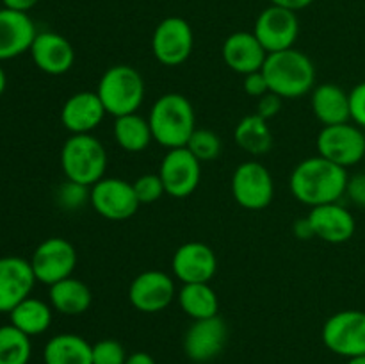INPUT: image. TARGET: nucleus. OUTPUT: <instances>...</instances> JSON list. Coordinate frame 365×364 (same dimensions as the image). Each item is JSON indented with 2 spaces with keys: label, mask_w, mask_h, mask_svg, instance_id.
Instances as JSON below:
<instances>
[{
  "label": "nucleus",
  "mask_w": 365,
  "mask_h": 364,
  "mask_svg": "<svg viewBox=\"0 0 365 364\" xmlns=\"http://www.w3.org/2000/svg\"><path fill=\"white\" fill-rule=\"evenodd\" d=\"M113 134L120 148L132 153L143 152L153 141L148 118H143L138 113L118 116L113 125Z\"/></svg>",
  "instance_id": "28"
},
{
  "label": "nucleus",
  "mask_w": 365,
  "mask_h": 364,
  "mask_svg": "<svg viewBox=\"0 0 365 364\" xmlns=\"http://www.w3.org/2000/svg\"><path fill=\"white\" fill-rule=\"evenodd\" d=\"M45 364H93V345L82 335L57 334L43 350Z\"/></svg>",
  "instance_id": "25"
},
{
  "label": "nucleus",
  "mask_w": 365,
  "mask_h": 364,
  "mask_svg": "<svg viewBox=\"0 0 365 364\" xmlns=\"http://www.w3.org/2000/svg\"><path fill=\"white\" fill-rule=\"evenodd\" d=\"M348 170L321 156H312L298 163L289 177V189L298 202L310 209L324 203L339 202L346 195Z\"/></svg>",
  "instance_id": "1"
},
{
  "label": "nucleus",
  "mask_w": 365,
  "mask_h": 364,
  "mask_svg": "<svg viewBox=\"0 0 365 364\" xmlns=\"http://www.w3.org/2000/svg\"><path fill=\"white\" fill-rule=\"evenodd\" d=\"M349 111L355 125L365 131V81L349 91Z\"/></svg>",
  "instance_id": "35"
},
{
  "label": "nucleus",
  "mask_w": 365,
  "mask_h": 364,
  "mask_svg": "<svg viewBox=\"0 0 365 364\" xmlns=\"http://www.w3.org/2000/svg\"><path fill=\"white\" fill-rule=\"evenodd\" d=\"M346 195L349 196V200L355 206L364 207L365 209V173H356L353 177H349Z\"/></svg>",
  "instance_id": "38"
},
{
  "label": "nucleus",
  "mask_w": 365,
  "mask_h": 364,
  "mask_svg": "<svg viewBox=\"0 0 365 364\" xmlns=\"http://www.w3.org/2000/svg\"><path fill=\"white\" fill-rule=\"evenodd\" d=\"M271 6H278V7H284V9L289 11H302L305 7H309L314 0H269Z\"/></svg>",
  "instance_id": "40"
},
{
  "label": "nucleus",
  "mask_w": 365,
  "mask_h": 364,
  "mask_svg": "<svg viewBox=\"0 0 365 364\" xmlns=\"http://www.w3.org/2000/svg\"><path fill=\"white\" fill-rule=\"evenodd\" d=\"M125 364H155V359L146 352H134L127 357Z\"/></svg>",
  "instance_id": "42"
},
{
  "label": "nucleus",
  "mask_w": 365,
  "mask_h": 364,
  "mask_svg": "<svg viewBox=\"0 0 365 364\" xmlns=\"http://www.w3.org/2000/svg\"><path fill=\"white\" fill-rule=\"evenodd\" d=\"M52 305L43 300L27 296L9 313L11 325L27 334L29 338L46 332L52 323Z\"/></svg>",
  "instance_id": "26"
},
{
  "label": "nucleus",
  "mask_w": 365,
  "mask_h": 364,
  "mask_svg": "<svg viewBox=\"0 0 365 364\" xmlns=\"http://www.w3.org/2000/svg\"><path fill=\"white\" fill-rule=\"evenodd\" d=\"M39 0H2L4 7L13 11H21V13H29L32 7H36Z\"/></svg>",
  "instance_id": "41"
},
{
  "label": "nucleus",
  "mask_w": 365,
  "mask_h": 364,
  "mask_svg": "<svg viewBox=\"0 0 365 364\" xmlns=\"http://www.w3.org/2000/svg\"><path fill=\"white\" fill-rule=\"evenodd\" d=\"M48 288L50 305L56 313L64 314V316H78L91 307V289L78 278H63Z\"/></svg>",
  "instance_id": "24"
},
{
  "label": "nucleus",
  "mask_w": 365,
  "mask_h": 364,
  "mask_svg": "<svg viewBox=\"0 0 365 364\" xmlns=\"http://www.w3.org/2000/svg\"><path fill=\"white\" fill-rule=\"evenodd\" d=\"M228 328L220 316L195 320L184 335V352L192 363H209L223 352Z\"/></svg>",
  "instance_id": "15"
},
{
  "label": "nucleus",
  "mask_w": 365,
  "mask_h": 364,
  "mask_svg": "<svg viewBox=\"0 0 365 364\" xmlns=\"http://www.w3.org/2000/svg\"><path fill=\"white\" fill-rule=\"evenodd\" d=\"M175 298H177V288L173 278L160 270L143 271L128 285V302L139 313H160L170 307Z\"/></svg>",
  "instance_id": "13"
},
{
  "label": "nucleus",
  "mask_w": 365,
  "mask_h": 364,
  "mask_svg": "<svg viewBox=\"0 0 365 364\" xmlns=\"http://www.w3.org/2000/svg\"><path fill=\"white\" fill-rule=\"evenodd\" d=\"M269 91L284 100L299 98L310 93L316 84V66L312 59L294 46L267 54L262 66Z\"/></svg>",
  "instance_id": "2"
},
{
  "label": "nucleus",
  "mask_w": 365,
  "mask_h": 364,
  "mask_svg": "<svg viewBox=\"0 0 365 364\" xmlns=\"http://www.w3.org/2000/svg\"><path fill=\"white\" fill-rule=\"evenodd\" d=\"M96 95L110 116L118 118L138 113L145 100V81L135 68L128 64H114L100 77Z\"/></svg>",
  "instance_id": "4"
},
{
  "label": "nucleus",
  "mask_w": 365,
  "mask_h": 364,
  "mask_svg": "<svg viewBox=\"0 0 365 364\" xmlns=\"http://www.w3.org/2000/svg\"><path fill=\"white\" fill-rule=\"evenodd\" d=\"M234 141L239 148L252 156H264L273 146V134H271L267 120L253 113L235 125Z\"/></svg>",
  "instance_id": "29"
},
{
  "label": "nucleus",
  "mask_w": 365,
  "mask_h": 364,
  "mask_svg": "<svg viewBox=\"0 0 365 364\" xmlns=\"http://www.w3.org/2000/svg\"><path fill=\"white\" fill-rule=\"evenodd\" d=\"M36 282L31 261L16 256L0 257V313L9 314L31 296Z\"/></svg>",
  "instance_id": "17"
},
{
  "label": "nucleus",
  "mask_w": 365,
  "mask_h": 364,
  "mask_svg": "<svg viewBox=\"0 0 365 364\" xmlns=\"http://www.w3.org/2000/svg\"><path fill=\"white\" fill-rule=\"evenodd\" d=\"M312 111L317 120L324 125H339L348 123L351 120V111H349V93H346L341 86L319 84L312 89L310 96Z\"/></svg>",
  "instance_id": "23"
},
{
  "label": "nucleus",
  "mask_w": 365,
  "mask_h": 364,
  "mask_svg": "<svg viewBox=\"0 0 365 364\" xmlns=\"http://www.w3.org/2000/svg\"><path fill=\"white\" fill-rule=\"evenodd\" d=\"M242 89L248 96L259 100L260 96H264L266 93H269V86H267L266 77H264L262 70L253 71V74L245 75V81H242Z\"/></svg>",
  "instance_id": "36"
},
{
  "label": "nucleus",
  "mask_w": 365,
  "mask_h": 364,
  "mask_svg": "<svg viewBox=\"0 0 365 364\" xmlns=\"http://www.w3.org/2000/svg\"><path fill=\"white\" fill-rule=\"evenodd\" d=\"M307 218L312 225L314 236L331 245L349 241L356 231L355 216L339 202L312 207Z\"/></svg>",
  "instance_id": "19"
},
{
  "label": "nucleus",
  "mask_w": 365,
  "mask_h": 364,
  "mask_svg": "<svg viewBox=\"0 0 365 364\" xmlns=\"http://www.w3.org/2000/svg\"><path fill=\"white\" fill-rule=\"evenodd\" d=\"M31 57L36 66L46 75H64L73 68L75 50L64 36L57 32H38L31 46Z\"/></svg>",
  "instance_id": "18"
},
{
  "label": "nucleus",
  "mask_w": 365,
  "mask_h": 364,
  "mask_svg": "<svg viewBox=\"0 0 365 364\" xmlns=\"http://www.w3.org/2000/svg\"><path fill=\"white\" fill-rule=\"evenodd\" d=\"M164 189L173 198H187L196 191L202 178V163L185 146L168 150L159 166Z\"/></svg>",
  "instance_id": "12"
},
{
  "label": "nucleus",
  "mask_w": 365,
  "mask_h": 364,
  "mask_svg": "<svg viewBox=\"0 0 365 364\" xmlns=\"http://www.w3.org/2000/svg\"><path fill=\"white\" fill-rule=\"evenodd\" d=\"M171 270L182 284L210 282L217 271L216 253L205 243L187 241L175 250Z\"/></svg>",
  "instance_id": "16"
},
{
  "label": "nucleus",
  "mask_w": 365,
  "mask_h": 364,
  "mask_svg": "<svg viewBox=\"0 0 365 364\" xmlns=\"http://www.w3.org/2000/svg\"><path fill=\"white\" fill-rule=\"evenodd\" d=\"M323 343L342 357L365 355V313L356 309L339 310L323 325Z\"/></svg>",
  "instance_id": "7"
},
{
  "label": "nucleus",
  "mask_w": 365,
  "mask_h": 364,
  "mask_svg": "<svg viewBox=\"0 0 365 364\" xmlns=\"http://www.w3.org/2000/svg\"><path fill=\"white\" fill-rule=\"evenodd\" d=\"M61 168L68 181L91 188L106 177V146L93 134H71L61 148Z\"/></svg>",
  "instance_id": "5"
},
{
  "label": "nucleus",
  "mask_w": 365,
  "mask_h": 364,
  "mask_svg": "<svg viewBox=\"0 0 365 364\" xmlns=\"http://www.w3.org/2000/svg\"><path fill=\"white\" fill-rule=\"evenodd\" d=\"M153 139L164 148L187 145L196 131V113L191 100L182 93H166L155 100L148 114Z\"/></svg>",
  "instance_id": "3"
},
{
  "label": "nucleus",
  "mask_w": 365,
  "mask_h": 364,
  "mask_svg": "<svg viewBox=\"0 0 365 364\" xmlns=\"http://www.w3.org/2000/svg\"><path fill=\"white\" fill-rule=\"evenodd\" d=\"M89 191L91 188L82 186L73 181H64L56 191V202L64 211H78L82 206L89 203Z\"/></svg>",
  "instance_id": "32"
},
{
  "label": "nucleus",
  "mask_w": 365,
  "mask_h": 364,
  "mask_svg": "<svg viewBox=\"0 0 365 364\" xmlns=\"http://www.w3.org/2000/svg\"><path fill=\"white\" fill-rule=\"evenodd\" d=\"M185 148L200 161H214L220 157L221 148H223V143H221V138L216 134V132L209 131V128H198L192 132L191 138H189Z\"/></svg>",
  "instance_id": "31"
},
{
  "label": "nucleus",
  "mask_w": 365,
  "mask_h": 364,
  "mask_svg": "<svg viewBox=\"0 0 365 364\" xmlns=\"http://www.w3.org/2000/svg\"><path fill=\"white\" fill-rule=\"evenodd\" d=\"M89 203L96 214L110 221H123L134 216L139 209L134 186L118 177H103L91 186Z\"/></svg>",
  "instance_id": "9"
},
{
  "label": "nucleus",
  "mask_w": 365,
  "mask_h": 364,
  "mask_svg": "<svg viewBox=\"0 0 365 364\" xmlns=\"http://www.w3.org/2000/svg\"><path fill=\"white\" fill-rule=\"evenodd\" d=\"M282 106H284V98L269 91L264 96H260L259 102H257V114L264 118V120H271V118H274L280 113Z\"/></svg>",
  "instance_id": "37"
},
{
  "label": "nucleus",
  "mask_w": 365,
  "mask_h": 364,
  "mask_svg": "<svg viewBox=\"0 0 365 364\" xmlns=\"http://www.w3.org/2000/svg\"><path fill=\"white\" fill-rule=\"evenodd\" d=\"M106 114V107L96 91H78L63 103L61 123L71 134H91Z\"/></svg>",
  "instance_id": "20"
},
{
  "label": "nucleus",
  "mask_w": 365,
  "mask_h": 364,
  "mask_svg": "<svg viewBox=\"0 0 365 364\" xmlns=\"http://www.w3.org/2000/svg\"><path fill=\"white\" fill-rule=\"evenodd\" d=\"M127 357L123 345L116 339H102L93 345V364H125Z\"/></svg>",
  "instance_id": "34"
},
{
  "label": "nucleus",
  "mask_w": 365,
  "mask_h": 364,
  "mask_svg": "<svg viewBox=\"0 0 365 364\" xmlns=\"http://www.w3.org/2000/svg\"><path fill=\"white\" fill-rule=\"evenodd\" d=\"M348 364H365V355L351 357V359H348Z\"/></svg>",
  "instance_id": "44"
},
{
  "label": "nucleus",
  "mask_w": 365,
  "mask_h": 364,
  "mask_svg": "<svg viewBox=\"0 0 365 364\" xmlns=\"http://www.w3.org/2000/svg\"><path fill=\"white\" fill-rule=\"evenodd\" d=\"M31 266L36 280L52 285L71 277L77 266V250L68 239L48 238L36 246L31 257Z\"/></svg>",
  "instance_id": "11"
},
{
  "label": "nucleus",
  "mask_w": 365,
  "mask_h": 364,
  "mask_svg": "<svg viewBox=\"0 0 365 364\" xmlns=\"http://www.w3.org/2000/svg\"><path fill=\"white\" fill-rule=\"evenodd\" d=\"M232 196L248 211L266 209L274 196L273 175L259 161H245L232 175Z\"/></svg>",
  "instance_id": "8"
},
{
  "label": "nucleus",
  "mask_w": 365,
  "mask_h": 364,
  "mask_svg": "<svg viewBox=\"0 0 365 364\" xmlns=\"http://www.w3.org/2000/svg\"><path fill=\"white\" fill-rule=\"evenodd\" d=\"M139 203H153L166 193L159 173H145L132 182Z\"/></svg>",
  "instance_id": "33"
},
{
  "label": "nucleus",
  "mask_w": 365,
  "mask_h": 364,
  "mask_svg": "<svg viewBox=\"0 0 365 364\" xmlns=\"http://www.w3.org/2000/svg\"><path fill=\"white\" fill-rule=\"evenodd\" d=\"M36 36V25L27 13L0 9V61L14 59L31 50Z\"/></svg>",
  "instance_id": "22"
},
{
  "label": "nucleus",
  "mask_w": 365,
  "mask_h": 364,
  "mask_svg": "<svg viewBox=\"0 0 365 364\" xmlns=\"http://www.w3.org/2000/svg\"><path fill=\"white\" fill-rule=\"evenodd\" d=\"M317 156L346 168L365 159V132L355 123L324 125L316 139Z\"/></svg>",
  "instance_id": "6"
},
{
  "label": "nucleus",
  "mask_w": 365,
  "mask_h": 364,
  "mask_svg": "<svg viewBox=\"0 0 365 364\" xmlns=\"http://www.w3.org/2000/svg\"><path fill=\"white\" fill-rule=\"evenodd\" d=\"M292 232H294L296 238L303 239V241H307V239H310V238H316V236H314L312 225H310L309 218L296 220L294 225H292Z\"/></svg>",
  "instance_id": "39"
},
{
  "label": "nucleus",
  "mask_w": 365,
  "mask_h": 364,
  "mask_svg": "<svg viewBox=\"0 0 365 364\" xmlns=\"http://www.w3.org/2000/svg\"><path fill=\"white\" fill-rule=\"evenodd\" d=\"M6 86H7V77H6V71H4V68L0 66V96H2V93L6 91Z\"/></svg>",
  "instance_id": "43"
},
{
  "label": "nucleus",
  "mask_w": 365,
  "mask_h": 364,
  "mask_svg": "<svg viewBox=\"0 0 365 364\" xmlns=\"http://www.w3.org/2000/svg\"><path fill=\"white\" fill-rule=\"evenodd\" d=\"M32 355L31 338L14 325L0 327V364H29Z\"/></svg>",
  "instance_id": "30"
},
{
  "label": "nucleus",
  "mask_w": 365,
  "mask_h": 364,
  "mask_svg": "<svg viewBox=\"0 0 365 364\" xmlns=\"http://www.w3.org/2000/svg\"><path fill=\"white\" fill-rule=\"evenodd\" d=\"M177 300L180 309L192 320L217 316L220 310V300L209 282L182 284L180 291L177 293Z\"/></svg>",
  "instance_id": "27"
},
{
  "label": "nucleus",
  "mask_w": 365,
  "mask_h": 364,
  "mask_svg": "<svg viewBox=\"0 0 365 364\" xmlns=\"http://www.w3.org/2000/svg\"><path fill=\"white\" fill-rule=\"evenodd\" d=\"M195 32L187 20L168 16L155 27L152 36L153 57L164 66H178L191 57Z\"/></svg>",
  "instance_id": "10"
},
{
  "label": "nucleus",
  "mask_w": 365,
  "mask_h": 364,
  "mask_svg": "<svg viewBox=\"0 0 365 364\" xmlns=\"http://www.w3.org/2000/svg\"><path fill=\"white\" fill-rule=\"evenodd\" d=\"M253 34L267 54L292 49L299 36V20L294 11L269 6L257 16Z\"/></svg>",
  "instance_id": "14"
},
{
  "label": "nucleus",
  "mask_w": 365,
  "mask_h": 364,
  "mask_svg": "<svg viewBox=\"0 0 365 364\" xmlns=\"http://www.w3.org/2000/svg\"><path fill=\"white\" fill-rule=\"evenodd\" d=\"M225 64L239 75H248L262 70L267 52L253 32L239 31L228 36L221 46Z\"/></svg>",
  "instance_id": "21"
}]
</instances>
